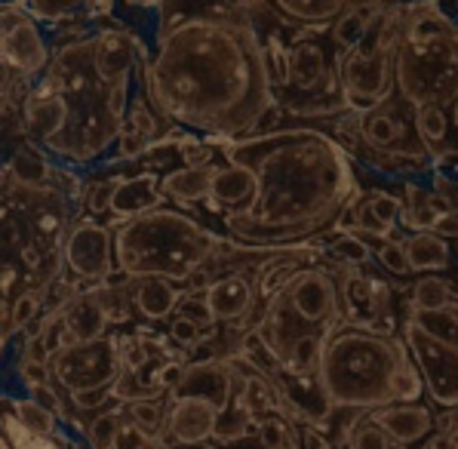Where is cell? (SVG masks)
Wrapping results in <instances>:
<instances>
[{
  "label": "cell",
  "instance_id": "83f0119b",
  "mask_svg": "<svg viewBox=\"0 0 458 449\" xmlns=\"http://www.w3.org/2000/svg\"><path fill=\"white\" fill-rule=\"evenodd\" d=\"M323 252H327V258L335 265H351V268H369V265H376V252H372L369 243H363L357 234L329 237Z\"/></svg>",
  "mask_w": 458,
  "mask_h": 449
},
{
  "label": "cell",
  "instance_id": "603a6c76",
  "mask_svg": "<svg viewBox=\"0 0 458 449\" xmlns=\"http://www.w3.org/2000/svg\"><path fill=\"white\" fill-rule=\"evenodd\" d=\"M4 416H10L25 434H31L38 440H62V431H65L59 416H53L47 406H40L31 397L10 394V391L4 394Z\"/></svg>",
  "mask_w": 458,
  "mask_h": 449
},
{
  "label": "cell",
  "instance_id": "44dd1931",
  "mask_svg": "<svg viewBox=\"0 0 458 449\" xmlns=\"http://www.w3.org/2000/svg\"><path fill=\"white\" fill-rule=\"evenodd\" d=\"M274 16L286 28H308V31H323L348 10L344 0H274Z\"/></svg>",
  "mask_w": 458,
  "mask_h": 449
},
{
  "label": "cell",
  "instance_id": "277c9868",
  "mask_svg": "<svg viewBox=\"0 0 458 449\" xmlns=\"http://www.w3.org/2000/svg\"><path fill=\"white\" fill-rule=\"evenodd\" d=\"M344 326L338 277L327 256L308 265L280 299L267 305L256 333L277 369L311 378L320 369L327 342Z\"/></svg>",
  "mask_w": 458,
  "mask_h": 449
},
{
  "label": "cell",
  "instance_id": "4316f807",
  "mask_svg": "<svg viewBox=\"0 0 458 449\" xmlns=\"http://www.w3.org/2000/svg\"><path fill=\"white\" fill-rule=\"evenodd\" d=\"M123 422H126V406L123 403L105 406L102 412H96L87 425L89 446L93 449H114L117 437H121V431H123Z\"/></svg>",
  "mask_w": 458,
  "mask_h": 449
},
{
  "label": "cell",
  "instance_id": "d6986e66",
  "mask_svg": "<svg viewBox=\"0 0 458 449\" xmlns=\"http://www.w3.org/2000/svg\"><path fill=\"white\" fill-rule=\"evenodd\" d=\"M62 318H65V326L72 333L74 345H89V342H102L111 335L108 311H105L102 299H98L93 286L83 290L68 308H62Z\"/></svg>",
  "mask_w": 458,
  "mask_h": 449
},
{
  "label": "cell",
  "instance_id": "2e32d148",
  "mask_svg": "<svg viewBox=\"0 0 458 449\" xmlns=\"http://www.w3.org/2000/svg\"><path fill=\"white\" fill-rule=\"evenodd\" d=\"M369 419L403 449L419 446L421 440H431L437 434V410L428 403H394L369 412Z\"/></svg>",
  "mask_w": 458,
  "mask_h": 449
},
{
  "label": "cell",
  "instance_id": "e0dca14e",
  "mask_svg": "<svg viewBox=\"0 0 458 449\" xmlns=\"http://www.w3.org/2000/svg\"><path fill=\"white\" fill-rule=\"evenodd\" d=\"M218 160L213 166H175V170H169L164 175V194H166L169 207L200 216V209L207 207V200H209V188H213Z\"/></svg>",
  "mask_w": 458,
  "mask_h": 449
},
{
  "label": "cell",
  "instance_id": "6da1fadb",
  "mask_svg": "<svg viewBox=\"0 0 458 449\" xmlns=\"http://www.w3.org/2000/svg\"><path fill=\"white\" fill-rule=\"evenodd\" d=\"M145 89L173 126L218 142L256 136L280 111L265 38L246 6H175V19L160 16Z\"/></svg>",
  "mask_w": 458,
  "mask_h": 449
},
{
  "label": "cell",
  "instance_id": "3957f363",
  "mask_svg": "<svg viewBox=\"0 0 458 449\" xmlns=\"http://www.w3.org/2000/svg\"><path fill=\"white\" fill-rule=\"evenodd\" d=\"M44 77L62 96L68 111L65 132L44 154L68 170L96 166L121 142L123 123L145 80V72L121 87L105 83L96 68V25H89L55 47L53 65Z\"/></svg>",
  "mask_w": 458,
  "mask_h": 449
},
{
  "label": "cell",
  "instance_id": "cb8c5ba5",
  "mask_svg": "<svg viewBox=\"0 0 458 449\" xmlns=\"http://www.w3.org/2000/svg\"><path fill=\"white\" fill-rule=\"evenodd\" d=\"M412 123H415V136L425 145L428 151L443 154L449 148H455V130H453V117H449V108H440V105H421V108L412 111Z\"/></svg>",
  "mask_w": 458,
  "mask_h": 449
},
{
  "label": "cell",
  "instance_id": "f546056e",
  "mask_svg": "<svg viewBox=\"0 0 458 449\" xmlns=\"http://www.w3.org/2000/svg\"><path fill=\"white\" fill-rule=\"evenodd\" d=\"M151 345L154 342L145 339V335H139L136 329H132V333H121V363H123L126 376H142L157 357H164Z\"/></svg>",
  "mask_w": 458,
  "mask_h": 449
},
{
  "label": "cell",
  "instance_id": "d6a6232c",
  "mask_svg": "<svg viewBox=\"0 0 458 449\" xmlns=\"http://www.w3.org/2000/svg\"><path fill=\"white\" fill-rule=\"evenodd\" d=\"M166 335L175 345V351H185L188 354V351H194L200 342L213 339V329H203L200 324H194L191 318H185V314H175L166 324Z\"/></svg>",
  "mask_w": 458,
  "mask_h": 449
},
{
  "label": "cell",
  "instance_id": "52a82bcc",
  "mask_svg": "<svg viewBox=\"0 0 458 449\" xmlns=\"http://www.w3.org/2000/svg\"><path fill=\"white\" fill-rule=\"evenodd\" d=\"M403 34V6L387 4L357 50L338 55V80L348 111L369 114L397 96V47Z\"/></svg>",
  "mask_w": 458,
  "mask_h": 449
},
{
  "label": "cell",
  "instance_id": "8d00e7d4",
  "mask_svg": "<svg viewBox=\"0 0 458 449\" xmlns=\"http://www.w3.org/2000/svg\"><path fill=\"white\" fill-rule=\"evenodd\" d=\"M455 265H458V243H455Z\"/></svg>",
  "mask_w": 458,
  "mask_h": 449
},
{
  "label": "cell",
  "instance_id": "d590c367",
  "mask_svg": "<svg viewBox=\"0 0 458 449\" xmlns=\"http://www.w3.org/2000/svg\"><path fill=\"white\" fill-rule=\"evenodd\" d=\"M449 117H453V130H455V148H458V102L449 108Z\"/></svg>",
  "mask_w": 458,
  "mask_h": 449
},
{
  "label": "cell",
  "instance_id": "7a4b0ae2",
  "mask_svg": "<svg viewBox=\"0 0 458 449\" xmlns=\"http://www.w3.org/2000/svg\"><path fill=\"white\" fill-rule=\"evenodd\" d=\"M222 154L252 173L256 194L241 213L225 216L213 228L246 250L314 247L320 237L335 234L344 209L363 194L354 157L320 123L265 126L256 136L222 142Z\"/></svg>",
  "mask_w": 458,
  "mask_h": 449
},
{
  "label": "cell",
  "instance_id": "8992f818",
  "mask_svg": "<svg viewBox=\"0 0 458 449\" xmlns=\"http://www.w3.org/2000/svg\"><path fill=\"white\" fill-rule=\"evenodd\" d=\"M410 363L412 357L400 335L344 324L323 348L317 378L335 412L366 416L394 406V378Z\"/></svg>",
  "mask_w": 458,
  "mask_h": 449
},
{
  "label": "cell",
  "instance_id": "ac0fdd59",
  "mask_svg": "<svg viewBox=\"0 0 458 449\" xmlns=\"http://www.w3.org/2000/svg\"><path fill=\"white\" fill-rule=\"evenodd\" d=\"M132 290V305L136 314L148 324H169V320L179 314L182 301H185V290L179 284H169V280L151 277V280H136L130 284Z\"/></svg>",
  "mask_w": 458,
  "mask_h": 449
},
{
  "label": "cell",
  "instance_id": "836d02e7",
  "mask_svg": "<svg viewBox=\"0 0 458 449\" xmlns=\"http://www.w3.org/2000/svg\"><path fill=\"white\" fill-rule=\"evenodd\" d=\"M391 394H394V403H421V397H425V378L415 369V363L400 369L397 378H394Z\"/></svg>",
  "mask_w": 458,
  "mask_h": 449
},
{
  "label": "cell",
  "instance_id": "484cf974",
  "mask_svg": "<svg viewBox=\"0 0 458 449\" xmlns=\"http://www.w3.org/2000/svg\"><path fill=\"white\" fill-rule=\"evenodd\" d=\"M123 406H126V422H132L151 440L164 437L169 397H145V400H132V403H123Z\"/></svg>",
  "mask_w": 458,
  "mask_h": 449
},
{
  "label": "cell",
  "instance_id": "5b68a950",
  "mask_svg": "<svg viewBox=\"0 0 458 449\" xmlns=\"http://www.w3.org/2000/svg\"><path fill=\"white\" fill-rule=\"evenodd\" d=\"M228 237L213 224L185 209L164 207L114 228L117 275L126 280H169L185 284L197 271L209 268L213 258L228 247Z\"/></svg>",
  "mask_w": 458,
  "mask_h": 449
},
{
  "label": "cell",
  "instance_id": "4fadbf2b",
  "mask_svg": "<svg viewBox=\"0 0 458 449\" xmlns=\"http://www.w3.org/2000/svg\"><path fill=\"white\" fill-rule=\"evenodd\" d=\"M207 305L213 314L216 326H228L243 339L246 333L259 326V301H256V284L250 275L234 271V275H222L207 290Z\"/></svg>",
  "mask_w": 458,
  "mask_h": 449
},
{
  "label": "cell",
  "instance_id": "7c38bea8",
  "mask_svg": "<svg viewBox=\"0 0 458 449\" xmlns=\"http://www.w3.org/2000/svg\"><path fill=\"white\" fill-rule=\"evenodd\" d=\"M68 275L83 290L98 286L117 275V252H114V228L108 222H98L83 213L72 224L65 243H62Z\"/></svg>",
  "mask_w": 458,
  "mask_h": 449
},
{
  "label": "cell",
  "instance_id": "9c48e42d",
  "mask_svg": "<svg viewBox=\"0 0 458 449\" xmlns=\"http://www.w3.org/2000/svg\"><path fill=\"white\" fill-rule=\"evenodd\" d=\"M400 339L415 369L425 378V394L437 412H458V348L437 342L412 318L400 314Z\"/></svg>",
  "mask_w": 458,
  "mask_h": 449
},
{
  "label": "cell",
  "instance_id": "7402d4cb",
  "mask_svg": "<svg viewBox=\"0 0 458 449\" xmlns=\"http://www.w3.org/2000/svg\"><path fill=\"white\" fill-rule=\"evenodd\" d=\"M406 243V258H410L412 277H428V275H443V271H453L455 265V250L449 241L437 234H403ZM458 268V265H455Z\"/></svg>",
  "mask_w": 458,
  "mask_h": 449
},
{
  "label": "cell",
  "instance_id": "30bf717a",
  "mask_svg": "<svg viewBox=\"0 0 458 449\" xmlns=\"http://www.w3.org/2000/svg\"><path fill=\"white\" fill-rule=\"evenodd\" d=\"M338 277V296H342L344 324L357 329H376L385 335H400V320L394 311V290L387 280L378 275H369L363 268H351V265H335Z\"/></svg>",
  "mask_w": 458,
  "mask_h": 449
},
{
  "label": "cell",
  "instance_id": "e575fe53",
  "mask_svg": "<svg viewBox=\"0 0 458 449\" xmlns=\"http://www.w3.org/2000/svg\"><path fill=\"white\" fill-rule=\"evenodd\" d=\"M431 179L458 185V148H449V151L437 154L434 164H431Z\"/></svg>",
  "mask_w": 458,
  "mask_h": 449
},
{
  "label": "cell",
  "instance_id": "9a60e30c",
  "mask_svg": "<svg viewBox=\"0 0 458 449\" xmlns=\"http://www.w3.org/2000/svg\"><path fill=\"white\" fill-rule=\"evenodd\" d=\"M400 198H403V216H400V231L403 234H428L440 224L446 216H453V203L440 188H434L431 179L403 182L400 185Z\"/></svg>",
  "mask_w": 458,
  "mask_h": 449
},
{
  "label": "cell",
  "instance_id": "ba28073f",
  "mask_svg": "<svg viewBox=\"0 0 458 449\" xmlns=\"http://www.w3.org/2000/svg\"><path fill=\"white\" fill-rule=\"evenodd\" d=\"M49 373L68 403L77 412H102L114 400V388L123 376L121 333H111L102 342L62 348L49 360Z\"/></svg>",
  "mask_w": 458,
  "mask_h": 449
},
{
  "label": "cell",
  "instance_id": "5bb4252c",
  "mask_svg": "<svg viewBox=\"0 0 458 449\" xmlns=\"http://www.w3.org/2000/svg\"><path fill=\"white\" fill-rule=\"evenodd\" d=\"M164 207H169V200L164 194V175L151 173V170L121 173L108 224L111 228H121V224L142 219V216L154 213V209H164Z\"/></svg>",
  "mask_w": 458,
  "mask_h": 449
},
{
  "label": "cell",
  "instance_id": "4dcf8cb0",
  "mask_svg": "<svg viewBox=\"0 0 458 449\" xmlns=\"http://www.w3.org/2000/svg\"><path fill=\"white\" fill-rule=\"evenodd\" d=\"M344 446L348 449H400L382 428L372 422L369 412L357 416L354 422H348V428H344Z\"/></svg>",
  "mask_w": 458,
  "mask_h": 449
},
{
  "label": "cell",
  "instance_id": "ffe728a7",
  "mask_svg": "<svg viewBox=\"0 0 458 449\" xmlns=\"http://www.w3.org/2000/svg\"><path fill=\"white\" fill-rule=\"evenodd\" d=\"M387 10V4L382 0H369V4H348V10L329 25V47H333L335 55H344L366 40L372 22Z\"/></svg>",
  "mask_w": 458,
  "mask_h": 449
},
{
  "label": "cell",
  "instance_id": "f1b7e54d",
  "mask_svg": "<svg viewBox=\"0 0 458 449\" xmlns=\"http://www.w3.org/2000/svg\"><path fill=\"white\" fill-rule=\"evenodd\" d=\"M406 318H412L437 342H446V345L458 348V301L443 308V311H406Z\"/></svg>",
  "mask_w": 458,
  "mask_h": 449
},
{
  "label": "cell",
  "instance_id": "8fae6325",
  "mask_svg": "<svg viewBox=\"0 0 458 449\" xmlns=\"http://www.w3.org/2000/svg\"><path fill=\"white\" fill-rule=\"evenodd\" d=\"M53 44L47 28L25 10V4L0 6V59L4 72L38 83L53 65Z\"/></svg>",
  "mask_w": 458,
  "mask_h": 449
},
{
  "label": "cell",
  "instance_id": "1f68e13d",
  "mask_svg": "<svg viewBox=\"0 0 458 449\" xmlns=\"http://www.w3.org/2000/svg\"><path fill=\"white\" fill-rule=\"evenodd\" d=\"M376 265H382L385 275L397 277V280H406L412 277L410 271V258H406V243H403V234L400 237H387L376 247Z\"/></svg>",
  "mask_w": 458,
  "mask_h": 449
},
{
  "label": "cell",
  "instance_id": "d4e9b609",
  "mask_svg": "<svg viewBox=\"0 0 458 449\" xmlns=\"http://www.w3.org/2000/svg\"><path fill=\"white\" fill-rule=\"evenodd\" d=\"M458 290L440 275L415 277L410 299H406V311H443V308L455 305Z\"/></svg>",
  "mask_w": 458,
  "mask_h": 449
}]
</instances>
